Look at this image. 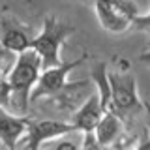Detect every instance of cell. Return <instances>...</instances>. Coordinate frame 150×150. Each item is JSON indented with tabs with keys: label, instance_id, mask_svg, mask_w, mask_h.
<instances>
[{
	"label": "cell",
	"instance_id": "cell-1",
	"mask_svg": "<svg viewBox=\"0 0 150 150\" xmlns=\"http://www.w3.org/2000/svg\"><path fill=\"white\" fill-rule=\"evenodd\" d=\"M40 73H41V58L32 47L15 54V60H13L11 68L6 75V83L9 86V92H11L9 105H15L21 115L26 112L28 109L30 92Z\"/></svg>",
	"mask_w": 150,
	"mask_h": 150
},
{
	"label": "cell",
	"instance_id": "cell-2",
	"mask_svg": "<svg viewBox=\"0 0 150 150\" xmlns=\"http://www.w3.org/2000/svg\"><path fill=\"white\" fill-rule=\"evenodd\" d=\"M73 32H75V26L62 23L54 15H47L43 19L41 32L32 38V43H30V47L41 58V69L64 62L62 54H60L62 53V45Z\"/></svg>",
	"mask_w": 150,
	"mask_h": 150
},
{
	"label": "cell",
	"instance_id": "cell-3",
	"mask_svg": "<svg viewBox=\"0 0 150 150\" xmlns=\"http://www.w3.org/2000/svg\"><path fill=\"white\" fill-rule=\"evenodd\" d=\"M94 11L101 28L109 34H124L133 28L139 15L133 0H94Z\"/></svg>",
	"mask_w": 150,
	"mask_h": 150
},
{
	"label": "cell",
	"instance_id": "cell-4",
	"mask_svg": "<svg viewBox=\"0 0 150 150\" xmlns=\"http://www.w3.org/2000/svg\"><path fill=\"white\" fill-rule=\"evenodd\" d=\"M111 83V96H112V112L122 120L141 112L144 103L139 100L137 94V81L128 71H109Z\"/></svg>",
	"mask_w": 150,
	"mask_h": 150
},
{
	"label": "cell",
	"instance_id": "cell-5",
	"mask_svg": "<svg viewBox=\"0 0 150 150\" xmlns=\"http://www.w3.org/2000/svg\"><path fill=\"white\" fill-rule=\"evenodd\" d=\"M86 58H88V53H83L75 60H69V62L64 60V62H60L56 66L41 69L40 77H38L34 88H32V92H30V101H40V100H45V98L56 94L66 83H68L69 73H71L75 68H79Z\"/></svg>",
	"mask_w": 150,
	"mask_h": 150
},
{
	"label": "cell",
	"instance_id": "cell-6",
	"mask_svg": "<svg viewBox=\"0 0 150 150\" xmlns=\"http://www.w3.org/2000/svg\"><path fill=\"white\" fill-rule=\"evenodd\" d=\"M92 92H96L92 79H81V81H68L60 88L56 94L45 98L54 109L62 111V112H69L73 115L84 101L88 100Z\"/></svg>",
	"mask_w": 150,
	"mask_h": 150
},
{
	"label": "cell",
	"instance_id": "cell-7",
	"mask_svg": "<svg viewBox=\"0 0 150 150\" xmlns=\"http://www.w3.org/2000/svg\"><path fill=\"white\" fill-rule=\"evenodd\" d=\"M75 126L69 120H28L26 129V148H40L47 141L66 137L69 133H75Z\"/></svg>",
	"mask_w": 150,
	"mask_h": 150
},
{
	"label": "cell",
	"instance_id": "cell-8",
	"mask_svg": "<svg viewBox=\"0 0 150 150\" xmlns=\"http://www.w3.org/2000/svg\"><path fill=\"white\" fill-rule=\"evenodd\" d=\"M32 32L30 28L17 23L15 19H2L0 15V43L6 51L13 54H19L26 51L32 43Z\"/></svg>",
	"mask_w": 150,
	"mask_h": 150
},
{
	"label": "cell",
	"instance_id": "cell-9",
	"mask_svg": "<svg viewBox=\"0 0 150 150\" xmlns=\"http://www.w3.org/2000/svg\"><path fill=\"white\" fill-rule=\"evenodd\" d=\"M28 120L30 118L11 112L0 105V144L6 148H15L19 141L26 135Z\"/></svg>",
	"mask_w": 150,
	"mask_h": 150
},
{
	"label": "cell",
	"instance_id": "cell-10",
	"mask_svg": "<svg viewBox=\"0 0 150 150\" xmlns=\"http://www.w3.org/2000/svg\"><path fill=\"white\" fill-rule=\"evenodd\" d=\"M101 116H103V109H101L100 98H98V92H92L88 96V100L69 116V122L75 126L77 131L86 133V131H94Z\"/></svg>",
	"mask_w": 150,
	"mask_h": 150
},
{
	"label": "cell",
	"instance_id": "cell-11",
	"mask_svg": "<svg viewBox=\"0 0 150 150\" xmlns=\"http://www.w3.org/2000/svg\"><path fill=\"white\" fill-rule=\"evenodd\" d=\"M124 133H126L124 120H122L116 112H111V111L103 112V116L96 124V128H94V135H96V139H98L100 148L112 146Z\"/></svg>",
	"mask_w": 150,
	"mask_h": 150
},
{
	"label": "cell",
	"instance_id": "cell-12",
	"mask_svg": "<svg viewBox=\"0 0 150 150\" xmlns=\"http://www.w3.org/2000/svg\"><path fill=\"white\" fill-rule=\"evenodd\" d=\"M90 79L96 86L103 112H112V96H111V83H109V69L105 62H98L90 71Z\"/></svg>",
	"mask_w": 150,
	"mask_h": 150
},
{
	"label": "cell",
	"instance_id": "cell-13",
	"mask_svg": "<svg viewBox=\"0 0 150 150\" xmlns=\"http://www.w3.org/2000/svg\"><path fill=\"white\" fill-rule=\"evenodd\" d=\"M8 53H9V51H4V53H0V81H4V79H6L9 68H11L13 60H15V58H13V60L9 58Z\"/></svg>",
	"mask_w": 150,
	"mask_h": 150
},
{
	"label": "cell",
	"instance_id": "cell-14",
	"mask_svg": "<svg viewBox=\"0 0 150 150\" xmlns=\"http://www.w3.org/2000/svg\"><path fill=\"white\" fill-rule=\"evenodd\" d=\"M139 60H141V62H144V64H150V51L141 53V54H139Z\"/></svg>",
	"mask_w": 150,
	"mask_h": 150
},
{
	"label": "cell",
	"instance_id": "cell-15",
	"mask_svg": "<svg viewBox=\"0 0 150 150\" xmlns=\"http://www.w3.org/2000/svg\"><path fill=\"white\" fill-rule=\"evenodd\" d=\"M143 107H144V111H146V128L150 129V103L146 101V103H144Z\"/></svg>",
	"mask_w": 150,
	"mask_h": 150
},
{
	"label": "cell",
	"instance_id": "cell-16",
	"mask_svg": "<svg viewBox=\"0 0 150 150\" xmlns=\"http://www.w3.org/2000/svg\"><path fill=\"white\" fill-rule=\"evenodd\" d=\"M0 15H2V11H0ZM4 51H6V49H4V47H2V43H0V53H4Z\"/></svg>",
	"mask_w": 150,
	"mask_h": 150
}]
</instances>
